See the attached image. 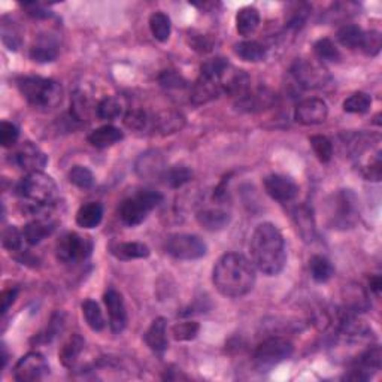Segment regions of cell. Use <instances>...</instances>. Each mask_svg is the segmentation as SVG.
Returning <instances> with one entry per match:
<instances>
[{
  "mask_svg": "<svg viewBox=\"0 0 382 382\" xmlns=\"http://www.w3.org/2000/svg\"><path fill=\"white\" fill-rule=\"evenodd\" d=\"M212 282L225 297H244L256 284L254 265L242 254H224L214 266Z\"/></svg>",
  "mask_w": 382,
  "mask_h": 382,
  "instance_id": "obj_1",
  "label": "cell"
},
{
  "mask_svg": "<svg viewBox=\"0 0 382 382\" xmlns=\"http://www.w3.org/2000/svg\"><path fill=\"white\" fill-rule=\"evenodd\" d=\"M251 257L260 272L275 276L282 272L286 262V251L282 233L272 223L258 224L251 238Z\"/></svg>",
  "mask_w": 382,
  "mask_h": 382,
  "instance_id": "obj_2",
  "label": "cell"
},
{
  "mask_svg": "<svg viewBox=\"0 0 382 382\" xmlns=\"http://www.w3.org/2000/svg\"><path fill=\"white\" fill-rule=\"evenodd\" d=\"M19 90L33 108L51 111L63 99V89L57 81L41 76H24L19 81Z\"/></svg>",
  "mask_w": 382,
  "mask_h": 382,
  "instance_id": "obj_3",
  "label": "cell"
},
{
  "mask_svg": "<svg viewBox=\"0 0 382 382\" xmlns=\"http://www.w3.org/2000/svg\"><path fill=\"white\" fill-rule=\"evenodd\" d=\"M57 191L56 181L43 172L27 173L16 184V194L32 206V211L53 205L57 201Z\"/></svg>",
  "mask_w": 382,
  "mask_h": 382,
  "instance_id": "obj_4",
  "label": "cell"
},
{
  "mask_svg": "<svg viewBox=\"0 0 382 382\" xmlns=\"http://www.w3.org/2000/svg\"><path fill=\"white\" fill-rule=\"evenodd\" d=\"M328 225L336 230H350L360 220V202L352 190H339L328 201Z\"/></svg>",
  "mask_w": 382,
  "mask_h": 382,
  "instance_id": "obj_5",
  "label": "cell"
},
{
  "mask_svg": "<svg viewBox=\"0 0 382 382\" xmlns=\"http://www.w3.org/2000/svg\"><path fill=\"white\" fill-rule=\"evenodd\" d=\"M163 201V196L159 191L144 190L136 196L126 199V201L118 207V216L128 227H135L145 221L148 214L159 206Z\"/></svg>",
  "mask_w": 382,
  "mask_h": 382,
  "instance_id": "obj_6",
  "label": "cell"
},
{
  "mask_svg": "<svg viewBox=\"0 0 382 382\" xmlns=\"http://www.w3.org/2000/svg\"><path fill=\"white\" fill-rule=\"evenodd\" d=\"M91 239L75 232H69L63 234L56 245L57 260L65 265H76L84 262V260L91 256Z\"/></svg>",
  "mask_w": 382,
  "mask_h": 382,
  "instance_id": "obj_7",
  "label": "cell"
},
{
  "mask_svg": "<svg viewBox=\"0 0 382 382\" xmlns=\"http://www.w3.org/2000/svg\"><path fill=\"white\" fill-rule=\"evenodd\" d=\"M294 351V346L285 337H269L257 346L254 352L256 366L260 370H269L276 364L290 359Z\"/></svg>",
  "mask_w": 382,
  "mask_h": 382,
  "instance_id": "obj_8",
  "label": "cell"
},
{
  "mask_svg": "<svg viewBox=\"0 0 382 382\" xmlns=\"http://www.w3.org/2000/svg\"><path fill=\"white\" fill-rule=\"evenodd\" d=\"M207 251L205 240L196 234L177 233L170 234L166 240V253L177 260L202 258Z\"/></svg>",
  "mask_w": 382,
  "mask_h": 382,
  "instance_id": "obj_9",
  "label": "cell"
},
{
  "mask_svg": "<svg viewBox=\"0 0 382 382\" xmlns=\"http://www.w3.org/2000/svg\"><path fill=\"white\" fill-rule=\"evenodd\" d=\"M291 74L299 85L308 90L321 89L330 81V75L323 66L308 60H296L291 67Z\"/></svg>",
  "mask_w": 382,
  "mask_h": 382,
  "instance_id": "obj_10",
  "label": "cell"
},
{
  "mask_svg": "<svg viewBox=\"0 0 382 382\" xmlns=\"http://www.w3.org/2000/svg\"><path fill=\"white\" fill-rule=\"evenodd\" d=\"M48 363L39 352H29L16 361L14 368V379L19 382H34L47 375Z\"/></svg>",
  "mask_w": 382,
  "mask_h": 382,
  "instance_id": "obj_11",
  "label": "cell"
},
{
  "mask_svg": "<svg viewBox=\"0 0 382 382\" xmlns=\"http://www.w3.org/2000/svg\"><path fill=\"white\" fill-rule=\"evenodd\" d=\"M12 161L20 169L33 173L43 170L48 163V157L38 145H34L33 142H24L12 154Z\"/></svg>",
  "mask_w": 382,
  "mask_h": 382,
  "instance_id": "obj_12",
  "label": "cell"
},
{
  "mask_svg": "<svg viewBox=\"0 0 382 382\" xmlns=\"http://www.w3.org/2000/svg\"><path fill=\"white\" fill-rule=\"evenodd\" d=\"M327 115V103L318 98L302 100L296 109H294V120L303 126H315L324 123Z\"/></svg>",
  "mask_w": 382,
  "mask_h": 382,
  "instance_id": "obj_13",
  "label": "cell"
},
{
  "mask_svg": "<svg viewBox=\"0 0 382 382\" xmlns=\"http://www.w3.org/2000/svg\"><path fill=\"white\" fill-rule=\"evenodd\" d=\"M265 190L273 201L282 203L294 201L299 194V187L296 182L285 175H278V173L265 178Z\"/></svg>",
  "mask_w": 382,
  "mask_h": 382,
  "instance_id": "obj_14",
  "label": "cell"
},
{
  "mask_svg": "<svg viewBox=\"0 0 382 382\" xmlns=\"http://www.w3.org/2000/svg\"><path fill=\"white\" fill-rule=\"evenodd\" d=\"M103 302L108 309L111 330L114 333H121L127 326V311L123 296L115 289H108L103 294Z\"/></svg>",
  "mask_w": 382,
  "mask_h": 382,
  "instance_id": "obj_15",
  "label": "cell"
},
{
  "mask_svg": "<svg viewBox=\"0 0 382 382\" xmlns=\"http://www.w3.org/2000/svg\"><path fill=\"white\" fill-rule=\"evenodd\" d=\"M166 169V163L159 151H146L141 154L135 164L136 173L144 179H163Z\"/></svg>",
  "mask_w": 382,
  "mask_h": 382,
  "instance_id": "obj_16",
  "label": "cell"
},
{
  "mask_svg": "<svg viewBox=\"0 0 382 382\" xmlns=\"http://www.w3.org/2000/svg\"><path fill=\"white\" fill-rule=\"evenodd\" d=\"M57 221L53 218V216H38L32 221H29L25 224V227L23 230L24 238L27 240L29 245H38L43 239H47L48 236L53 234V232L56 230Z\"/></svg>",
  "mask_w": 382,
  "mask_h": 382,
  "instance_id": "obj_17",
  "label": "cell"
},
{
  "mask_svg": "<svg viewBox=\"0 0 382 382\" xmlns=\"http://www.w3.org/2000/svg\"><path fill=\"white\" fill-rule=\"evenodd\" d=\"M275 102V95L266 90V89H258L254 91H247L238 98L236 108L240 112H258L271 108Z\"/></svg>",
  "mask_w": 382,
  "mask_h": 382,
  "instance_id": "obj_18",
  "label": "cell"
},
{
  "mask_svg": "<svg viewBox=\"0 0 382 382\" xmlns=\"http://www.w3.org/2000/svg\"><path fill=\"white\" fill-rule=\"evenodd\" d=\"M145 344L155 354H163L168 350V321L164 318H155L144 336Z\"/></svg>",
  "mask_w": 382,
  "mask_h": 382,
  "instance_id": "obj_19",
  "label": "cell"
},
{
  "mask_svg": "<svg viewBox=\"0 0 382 382\" xmlns=\"http://www.w3.org/2000/svg\"><path fill=\"white\" fill-rule=\"evenodd\" d=\"M186 126V117L178 111H163L153 115V130L161 135L177 133Z\"/></svg>",
  "mask_w": 382,
  "mask_h": 382,
  "instance_id": "obj_20",
  "label": "cell"
},
{
  "mask_svg": "<svg viewBox=\"0 0 382 382\" xmlns=\"http://www.w3.org/2000/svg\"><path fill=\"white\" fill-rule=\"evenodd\" d=\"M221 91V85L218 82L199 76V80L190 89V102L193 105H203V103L218 98Z\"/></svg>",
  "mask_w": 382,
  "mask_h": 382,
  "instance_id": "obj_21",
  "label": "cell"
},
{
  "mask_svg": "<svg viewBox=\"0 0 382 382\" xmlns=\"http://www.w3.org/2000/svg\"><path fill=\"white\" fill-rule=\"evenodd\" d=\"M346 296H345V308L344 311L346 314L355 315L366 312L370 308V300L368 291L363 289L361 285H348L346 286Z\"/></svg>",
  "mask_w": 382,
  "mask_h": 382,
  "instance_id": "obj_22",
  "label": "cell"
},
{
  "mask_svg": "<svg viewBox=\"0 0 382 382\" xmlns=\"http://www.w3.org/2000/svg\"><path fill=\"white\" fill-rule=\"evenodd\" d=\"M109 249L112 256L124 262L150 256V248L142 242H112Z\"/></svg>",
  "mask_w": 382,
  "mask_h": 382,
  "instance_id": "obj_23",
  "label": "cell"
},
{
  "mask_svg": "<svg viewBox=\"0 0 382 382\" xmlns=\"http://www.w3.org/2000/svg\"><path fill=\"white\" fill-rule=\"evenodd\" d=\"M123 137H124V135L120 128L106 124V126H102L99 128L93 130L87 139H89V142L94 146V148L103 150V148H108V146L115 145Z\"/></svg>",
  "mask_w": 382,
  "mask_h": 382,
  "instance_id": "obj_24",
  "label": "cell"
},
{
  "mask_svg": "<svg viewBox=\"0 0 382 382\" xmlns=\"http://www.w3.org/2000/svg\"><path fill=\"white\" fill-rule=\"evenodd\" d=\"M197 223L207 232H220L230 223V215L221 210H203L197 214Z\"/></svg>",
  "mask_w": 382,
  "mask_h": 382,
  "instance_id": "obj_25",
  "label": "cell"
},
{
  "mask_svg": "<svg viewBox=\"0 0 382 382\" xmlns=\"http://www.w3.org/2000/svg\"><path fill=\"white\" fill-rule=\"evenodd\" d=\"M103 206L98 202L82 205L76 212V224L82 229H94L102 223Z\"/></svg>",
  "mask_w": 382,
  "mask_h": 382,
  "instance_id": "obj_26",
  "label": "cell"
},
{
  "mask_svg": "<svg viewBox=\"0 0 382 382\" xmlns=\"http://www.w3.org/2000/svg\"><path fill=\"white\" fill-rule=\"evenodd\" d=\"M294 224H296V229L302 239L305 242H312L315 239V223L312 212L309 211V207L306 206H299L296 207V211L293 212Z\"/></svg>",
  "mask_w": 382,
  "mask_h": 382,
  "instance_id": "obj_27",
  "label": "cell"
},
{
  "mask_svg": "<svg viewBox=\"0 0 382 382\" xmlns=\"http://www.w3.org/2000/svg\"><path fill=\"white\" fill-rule=\"evenodd\" d=\"M260 25V12L254 6L240 8L236 14V30L240 36H249Z\"/></svg>",
  "mask_w": 382,
  "mask_h": 382,
  "instance_id": "obj_28",
  "label": "cell"
},
{
  "mask_svg": "<svg viewBox=\"0 0 382 382\" xmlns=\"http://www.w3.org/2000/svg\"><path fill=\"white\" fill-rule=\"evenodd\" d=\"M234 53H236L239 58L244 60V62L251 63L263 62L267 56L266 48L257 41H242L236 43V45H234Z\"/></svg>",
  "mask_w": 382,
  "mask_h": 382,
  "instance_id": "obj_29",
  "label": "cell"
},
{
  "mask_svg": "<svg viewBox=\"0 0 382 382\" xmlns=\"http://www.w3.org/2000/svg\"><path fill=\"white\" fill-rule=\"evenodd\" d=\"M84 350V339L80 335H72L60 350V361L65 368H72Z\"/></svg>",
  "mask_w": 382,
  "mask_h": 382,
  "instance_id": "obj_30",
  "label": "cell"
},
{
  "mask_svg": "<svg viewBox=\"0 0 382 382\" xmlns=\"http://www.w3.org/2000/svg\"><path fill=\"white\" fill-rule=\"evenodd\" d=\"M230 65L227 60H224L221 57H215V58H210L206 60V62L202 65L201 67V76L206 78V80H211L218 82L221 85L223 78L230 71Z\"/></svg>",
  "mask_w": 382,
  "mask_h": 382,
  "instance_id": "obj_31",
  "label": "cell"
},
{
  "mask_svg": "<svg viewBox=\"0 0 382 382\" xmlns=\"http://www.w3.org/2000/svg\"><path fill=\"white\" fill-rule=\"evenodd\" d=\"M309 267H311L312 280L319 284L330 281L335 275V267H333L332 262H330V260L326 258L324 256L312 257L309 262Z\"/></svg>",
  "mask_w": 382,
  "mask_h": 382,
  "instance_id": "obj_32",
  "label": "cell"
},
{
  "mask_svg": "<svg viewBox=\"0 0 382 382\" xmlns=\"http://www.w3.org/2000/svg\"><path fill=\"white\" fill-rule=\"evenodd\" d=\"M30 58L38 63H51L58 57V48L51 39H41L30 48Z\"/></svg>",
  "mask_w": 382,
  "mask_h": 382,
  "instance_id": "obj_33",
  "label": "cell"
},
{
  "mask_svg": "<svg viewBox=\"0 0 382 382\" xmlns=\"http://www.w3.org/2000/svg\"><path fill=\"white\" fill-rule=\"evenodd\" d=\"M81 309H82V315L87 321V324H89V327L93 330V332H102V330L105 328V326H106L105 317H103L98 302L87 299L81 305Z\"/></svg>",
  "mask_w": 382,
  "mask_h": 382,
  "instance_id": "obj_34",
  "label": "cell"
},
{
  "mask_svg": "<svg viewBox=\"0 0 382 382\" xmlns=\"http://www.w3.org/2000/svg\"><path fill=\"white\" fill-rule=\"evenodd\" d=\"M314 53L318 60L324 63H339L342 60V54L339 48L335 45V42L328 38L318 39L314 45Z\"/></svg>",
  "mask_w": 382,
  "mask_h": 382,
  "instance_id": "obj_35",
  "label": "cell"
},
{
  "mask_svg": "<svg viewBox=\"0 0 382 382\" xmlns=\"http://www.w3.org/2000/svg\"><path fill=\"white\" fill-rule=\"evenodd\" d=\"M163 179L166 182V186H169L170 188H179L193 179V170H191L188 166L177 164V166L166 169Z\"/></svg>",
  "mask_w": 382,
  "mask_h": 382,
  "instance_id": "obj_36",
  "label": "cell"
},
{
  "mask_svg": "<svg viewBox=\"0 0 382 382\" xmlns=\"http://www.w3.org/2000/svg\"><path fill=\"white\" fill-rule=\"evenodd\" d=\"M364 32L361 27L355 24H345L337 30V41H339L344 47L355 49L361 47Z\"/></svg>",
  "mask_w": 382,
  "mask_h": 382,
  "instance_id": "obj_37",
  "label": "cell"
},
{
  "mask_svg": "<svg viewBox=\"0 0 382 382\" xmlns=\"http://www.w3.org/2000/svg\"><path fill=\"white\" fill-rule=\"evenodd\" d=\"M150 29L153 36L159 42H166L172 32L170 19L164 12H154L150 16Z\"/></svg>",
  "mask_w": 382,
  "mask_h": 382,
  "instance_id": "obj_38",
  "label": "cell"
},
{
  "mask_svg": "<svg viewBox=\"0 0 382 382\" xmlns=\"http://www.w3.org/2000/svg\"><path fill=\"white\" fill-rule=\"evenodd\" d=\"M25 242L27 240H25V238H24V233L16 229L15 225H11V227L5 229L3 236H2V244H3V248L10 251V253L20 254V256L23 253H25L24 251Z\"/></svg>",
  "mask_w": 382,
  "mask_h": 382,
  "instance_id": "obj_39",
  "label": "cell"
},
{
  "mask_svg": "<svg viewBox=\"0 0 382 382\" xmlns=\"http://www.w3.org/2000/svg\"><path fill=\"white\" fill-rule=\"evenodd\" d=\"M124 124L136 132H146L153 130V117L142 109H130L124 115Z\"/></svg>",
  "mask_w": 382,
  "mask_h": 382,
  "instance_id": "obj_40",
  "label": "cell"
},
{
  "mask_svg": "<svg viewBox=\"0 0 382 382\" xmlns=\"http://www.w3.org/2000/svg\"><path fill=\"white\" fill-rule=\"evenodd\" d=\"M123 103L117 98H105L100 100L95 106V114L100 120H117L118 117L123 115Z\"/></svg>",
  "mask_w": 382,
  "mask_h": 382,
  "instance_id": "obj_41",
  "label": "cell"
},
{
  "mask_svg": "<svg viewBox=\"0 0 382 382\" xmlns=\"http://www.w3.org/2000/svg\"><path fill=\"white\" fill-rule=\"evenodd\" d=\"M372 106V98L368 93L357 91L351 94L348 99L344 102V111L348 114H364Z\"/></svg>",
  "mask_w": 382,
  "mask_h": 382,
  "instance_id": "obj_42",
  "label": "cell"
},
{
  "mask_svg": "<svg viewBox=\"0 0 382 382\" xmlns=\"http://www.w3.org/2000/svg\"><path fill=\"white\" fill-rule=\"evenodd\" d=\"M309 142H311L312 150H314V154L317 155V159L321 163H327V161L332 160V157H333V144L328 137L317 135V136H312L309 139Z\"/></svg>",
  "mask_w": 382,
  "mask_h": 382,
  "instance_id": "obj_43",
  "label": "cell"
},
{
  "mask_svg": "<svg viewBox=\"0 0 382 382\" xmlns=\"http://www.w3.org/2000/svg\"><path fill=\"white\" fill-rule=\"evenodd\" d=\"M69 181H71L75 187L81 188V190H87V188L93 187L94 177L89 168L76 164V166H74L71 169V172H69Z\"/></svg>",
  "mask_w": 382,
  "mask_h": 382,
  "instance_id": "obj_44",
  "label": "cell"
},
{
  "mask_svg": "<svg viewBox=\"0 0 382 382\" xmlns=\"http://www.w3.org/2000/svg\"><path fill=\"white\" fill-rule=\"evenodd\" d=\"M199 330H201V326H199V323H196V321H186V323H178L173 326L172 335L175 341L186 342V341H193L199 335Z\"/></svg>",
  "mask_w": 382,
  "mask_h": 382,
  "instance_id": "obj_45",
  "label": "cell"
},
{
  "mask_svg": "<svg viewBox=\"0 0 382 382\" xmlns=\"http://www.w3.org/2000/svg\"><path fill=\"white\" fill-rule=\"evenodd\" d=\"M160 85L166 90H184L188 87V82L175 71H164L159 76Z\"/></svg>",
  "mask_w": 382,
  "mask_h": 382,
  "instance_id": "obj_46",
  "label": "cell"
},
{
  "mask_svg": "<svg viewBox=\"0 0 382 382\" xmlns=\"http://www.w3.org/2000/svg\"><path fill=\"white\" fill-rule=\"evenodd\" d=\"M381 45H382V42H381V33L379 32H375V30L364 32L363 42H361V47H360L364 54L370 56V57L379 54Z\"/></svg>",
  "mask_w": 382,
  "mask_h": 382,
  "instance_id": "obj_47",
  "label": "cell"
},
{
  "mask_svg": "<svg viewBox=\"0 0 382 382\" xmlns=\"http://www.w3.org/2000/svg\"><path fill=\"white\" fill-rule=\"evenodd\" d=\"M20 130L15 124L8 123V121H2L0 124V144L5 148H12V146L19 141Z\"/></svg>",
  "mask_w": 382,
  "mask_h": 382,
  "instance_id": "obj_48",
  "label": "cell"
},
{
  "mask_svg": "<svg viewBox=\"0 0 382 382\" xmlns=\"http://www.w3.org/2000/svg\"><path fill=\"white\" fill-rule=\"evenodd\" d=\"M293 12H294V14L290 16V20H289V23H286V25H289L290 29L297 30V29L302 27L303 24L306 23L309 8H308L306 5H299V6H297V10H296V11H293Z\"/></svg>",
  "mask_w": 382,
  "mask_h": 382,
  "instance_id": "obj_49",
  "label": "cell"
},
{
  "mask_svg": "<svg viewBox=\"0 0 382 382\" xmlns=\"http://www.w3.org/2000/svg\"><path fill=\"white\" fill-rule=\"evenodd\" d=\"M2 41L5 45L10 48V49H19L20 47V38H19V34H16L12 29L11 30H8L6 25L3 24L2 25Z\"/></svg>",
  "mask_w": 382,
  "mask_h": 382,
  "instance_id": "obj_50",
  "label": "cell"
},
{
  "mask_svg": "<svg viewBox=\"0 0 382 382\" xmlns=\"http://www.w3.org/2000/svg\"><path fill=\"white\" fill-rule=\"evenodd\" d=\"M16 296H19V289H10V290H5L2 293V308H0V311H2V314H6L8 309H10L12 306V303L15 302Z\"/></svg>",
  "mask_w": 382,
  "mask_h": 382,
  "instance_id": "obj_51",
  "label": "cell"
},
{
  "mask_svg": "<svg viewBox=\"0 0 382 382\" xmlns=\"http://www.w3.org/2000/svg\"><path fill=\"white\" fill-rule=\"evenodd\" d=\"M193 47L199 51H210L212 42L205 34H199V36H193Z\"/></svg>",
  "mask_w": 382,
  "mask_h": 382,
  "instance_id": "obj_52",
  "label": "cell"
},
{
  "mask_svg": "<svg viewBox=\"0 0 382 382\" xmlns=\"http://www.w3.org/2000/svg\"><path fill=\"white\" fill-rule=\"evenodd\" d=\"M370 290L377 294V296H379L381 294V289H382V280H381V276L379 275H375V276H372L370 278Z\"/></svg>",
  "mask_w": 382,
  "mask_h": 382,
  "instance_id": "obj_53",
  "label": "cell"
},
{
  "mask_svg": "<svg viewBox=\"0 0 382 382\" xmlns=\"http://www.w3.org/2000/svg\"><path fill=\"white\" fill-rule=\"evenodd\" d=\"M6 361H8V354H6V346L2 345V368L6 366Z\"/></svg>",
  "mask_w": 382,
  "mask_h": 382,
  "instance_id": "obj_54",
  "label": "cell"
}]
</instances>
